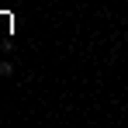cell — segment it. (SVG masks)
<instances>
[{
    "label": "cell",
    "instance_id": "1",
    "mask_svg": "<svg viewBox=\"0 0 128 128\" xmlns=\"http://www.w3.org/2000/svg\"><path fill=\"white\" fill-rule=\"evenodd\" d=\"M0 76H14V66H10V62H0Z\"/></svg>",
    "mask_w": 128,
    "mask_h": 128
}]
</instances>
